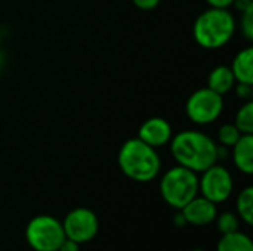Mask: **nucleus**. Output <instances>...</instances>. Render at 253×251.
I'll return each instance as SVG.
<instances>
[{"mask_svg":"<svg viewBox=\"0 0 253 251\" xmlns=\"http://www.w3.org/2000/svg\"><path fill=\"white\" fill-rule=\"evenodd\" d=\"M170 152L178 163L185 169L202 173L218 163V143L203 132L184 130L172 136Z\"/></svg>","mask_w":253,"mask_h":251,"instance_id":"nucleus-1","label":"nucleus"},{"mask_svg":"<svg viewBox=\"0 0 253 251\" xmlns=\"http://www.w3.org/2000/svg\"><path fill=\"white\" fill-rule=\"evenodd\" d=\"M117 163L125 176L142 183L154 180L162 169V160L156 148L147 145L139 138L127 139L122 145Z\"/></svg>","mask_w":253,"mask_h":251,"instance_id":"nucleus-2","label":"nucleus"},{"mask_svg":"<svg viewBox=\"0 0 253 251\" xmlns=\"http://www.w3.org/2000/svg\"><path fill=\"white\" fill-rule=\"evenodd\" d=\"M236 28V18L228 9L209 7L196 18L193 36L199 46L215 50L221 49L233 38Z\"/></svg>","mask_w":253,"mask_h":251,"instance_id":"nucleus-3","label":"nucleus"},{"mask_svg":"<svg viewBox=\"0 0 253 251\" xmlns=\"http://www.w3.org/2000/svg\"><path fill=\"white\" fill-rule=\"evenodd\" d=\"M160 192L170 207L181 210L199 195V176L196 172L182 166L172 167L162 176Z\"/></svg>","mask_w":253,"mask_h":251,"instance_id":"nucleus-4","label":"nucleus"},{"mask_svg":"<svg viewBox=\"0 0 253 251\" xmlns=\"http://www.w3.org/2000/svg\"><path fill=\"white\" fill-rule=\"evenodd\" d=\"M25 238L33 250L58 251L65 240L62 222L47 215L36 216L27 225Z\"/></svg>","mask_w":253,"mask_h":251,"instance_id":"nucleus-5","label":"nucleus"},{"mask_svg":"<svg viewBox=\"0 0 253 251\" xmlns=\"http://www.w3.org/2000/svg\"><path fill=\"white\" fill-rule=\"evenodd\" d=\"M224 111V96L209 87H202L193 92L185 104L188 120L199 126L215 123Z\"/></svg>","mask_w":253,"mask_h":251,"instance_id":"nucleus-6","label":"nucleus"},{"mask_svg":"<svg viewBox=\"0 0 253 251\" xmlns=\"http://www.w3.org/2000/svg\"><path fill=\"white\" fill-rule=\"evenodd\" d=\"M233 189L234 182L231 173L218 163L202 172V178H199V194L215 204L227 201Z\"/></svg>","mask_w":253,"mask_h":251,"instance_id":"nucleus-7","label":"nucleus"},{"mask_svg":"<svg viewBox=\"0 0 253 251\" xmlns=\"http://www.w3.org/2000/svg\"><path fill=\"white\" fill-rule=\"evenodd\" d=\"M98 226L99 223H98L96 215L92 210L84 209V207L71 210L62 222L65 238L77 244H83L95 238L98 232Z\"/></svg>","mask_w":253,"mask_h":251,"instance_id":"nucleus-8","label":"nucleus"},{"mask_svg":"<svg viewBox=\"0 0 253 251\" xmlns=\"http://www.w3.org/2000/svg\"><path fill=\"white\" fill-rule=\"evenodd\" d=\"M173 130L170 123L163 117H151L145 120L138 132V138L153 148H162L170 142Z\"/></svg>","mask_w":253,"mask_h":251,"instance_id":"nucleus-9","label":"nucleus"},{"mask_svg":"<svg viewBox=\"0 0 253 251\" xmlns=\"http://www.w3.org/2000/svg\"><path fill=\"white\" fill-rule=\"evenodd\" d=\"M181 215L185 223L205 226L216 220V204L202 195H197L181 209Z\"/></svg>","mask_w":253,"mask_h":251,"instance_id":"nucleus-10","label":"nucleus"},{"mask_svg":"<svg viewBox=\"0 0 253 251\" xmlns=\"http://www.w3.org/2000/svg\"><path fill=\"white\" fill-rule=\"evenodd\" d=\"M233 163L245 175L253 173V135H242L231 146Z\"/></svg>","mask_w":253,"mask_h":251,"instance_id":"nucleus-11","label":"nucleus"},{"mask_svg":"<svg viewBox=\"0 0 253 251\" xmlns=\"http://www.w3.org/2000/svg\"><path fill=\"white\" fill-rule=\"evenodd\" d=\"M231 71L236 78V83H249L253 84V47H245L240 50L231 64Z\"/></svg>","mask_w":253,"mask_h":251,"instance_id":"nucleus-12","label":"nucleus"},{"mask_svg":"<svg viewBox=\"0 0 253 251\" xmlns=\"http://www.w3.org/2000/svg\"><path fill=\"white\" fill-rule=\"evenodd\" d=\"M234 84H236V78L233 75L231 68L227 65L215 67L208 77V87L222 96L231 92L234 89Z\"/></svg>","mask_w":253,"mask_h":251,"instance_id":"nucleus-13","label":"nucleus"},{"mask_svg":"<svg viewBox=\"0 0 253 251\" xmlns=\"http://www.w3.org/2000/svg\"><path fill=\"white\" fill-rule=\"evenodd\" d=\"M218 251H253L252 240L246 235L242 234L239 231L231 232V234H225L221 237L219 243H218Z\"/></svg>","mask_w":253,"mask_h":251,"instance_id":"nucleus-14","label":"nucleus"},{"mask_svg":"<svg viewBox=\"0 0 253 251\" xmlns=\"http://www.w3.org/2000/svg\"><path fill=\"white\" fill-rule=\"evenodd\" d=\"M236 207H237V213L239 217H242V220L248 225L253 223V188L248 186L245 188L236 201Z\"/></svg>","mask_w":253,"mask_h":251,"instance_id":"nucleus-15","label":"nucleus"},{"mask_svg":"<svg viewBox=\"0 0 253 251\" xmlns=\"http://www.w3.org/2000/svg\"><path fill=\"white\" fill-rule=\"evenodd\" d=\"M234 126L242 135H253V102L246 101L236 112Z\"/></svg>","mask_w":253,"mask_h":251,"instance_id":"nucleus-16","label":"nucleus"},{"mask_svg":"<svg viewBox=\"0 0 253 251\" xmlns=\"http://www.w3.org/2000/svg\"><path fill=\"white\" fill-rule=\"evenodd\" d=\"M242 133L240 130L234 126V123H225L219 127L218 130V141H219V145L222 146H227V148H231L239 139H240Z\"/></svg>","mask_w":253,"mask_h":251,"instance_id":"nucleus-17","label":"nucleus"},{"mask_svg":"<svg viewBox=\"0 0 253 251\" xmlns=\"http://www.w3.org/2000/svg\"><path fill=\"white\" fill-rule=\"evenodd\" d=\"M216 222H218V229L222 235L239 231V217L234 213L225 212V213L219 215Z\"/></svg>","mask_w":253,"mask_h":251,"instance_id":"nucleus-18","label":"nucleus"},{"mask_svg":"<svg viewBox=\"0 0 253 251\" xmlns=\"http://www.w3.org/2000/svg\"><path fill=\"white\" fill-rule=\"evenodd\" d=\"M240 30L242 34L246 40L252 41L253 40V7L245 10L242 13V19H240Z\"/></svg>","mask_w":253,"mask_h":251,"instance_id":"nucleus-19","label":"nucleus"},{"mask_svg":"<svg viewBox=\"0 0 253 251\" xmlns=\"http://www.w3.org/2000/svg\"><path fill=\"white\" fill-rule=\"evenodd\" d=\"M233 90L236 92L239 99L251 101V98H252L253 95V84H249V83H236Z\"/></svg>","mask_w":253,"mask_h":251,"instance_id":"nucleus-20","label":"nucleus"},{"mask_svg":"<svg viewBox=\"0 0 253 251\" xmlns=\"http://www.w3.org/2000/svg\"><path fill=\"white\" fill-rule=\"evenodd\" d=\"M162 0H132V3L141 10H151L160 4Z\"/></svg>","mask_w":253,"mask_h":251,"instance_id":"nucleus-21","label":"nucleus"},{"mask_svg":"<svg viewBox=\"0 0 253 251\" xmlns=\"http://www.w3.org/2000/svg\"><path fill=\"white\" fill-rule=\"evenodd\" d=\"M234 0H206L209 7H218V9H228L233 6Z\"/></svg>","mask_w":253,"mask_h":251,"instance_id":"nucleus-22","label":"nucleus"},{"mask_svg":"<svg viewBox=\"0 0 253 251\" xmlns=\"http://www.w3.org/2000/svg\"><path fill=\"white\" fill-rule=\"evenodd\" d=\"M233 6H234L240 13H243L245 10L253 7V0H234V1H233Z\"/></svg>","mask_w":253,"mask_h":251,"instance_id":"nucleus-23","label":"nucleus"},{"mask_svg":"<svg viewBox=\"0 0 253 251\" xmlns=\"http://www.w3.org/2000/svg\"><path fill=\"white\" fill-rule=\"evenodd\" d=\"M79 246H80V244H77V243H74V241H71V240L65 238V240H64V243L59 246L58 251H79L80 250V247H79Z\"/></svg>","mask_w":253,"mask_h":251,"instance_id":"nucleus-24","label":"nucleus"},{"mask_svg":"<svg viewBox=\"0 0 253 251\" xmlns=\"http://www.w3.org/2000/svg\"><path fill=\"white\" fill-rule=\"evenodd\" d=\"M193 251H205V250H200V249H197V250H193Z\"/></svg>","mask_w":253,"mask_h":251,"instance_id":"nucleus-25","label":"nucleus"},{"mask_svg":"<svg viewBox=\"0 0 253 251\" xmlns=\"http://www.w3.org/2000/svg\"><path fill=\"white\" fill-rule=\"evenodd\" d=\"M0 41H1V31H0Z\"/></svg>","mask_w":253,"mask_h":251,"instance_id":"nucleus-26","label":"nucleus"}]
</instances>
